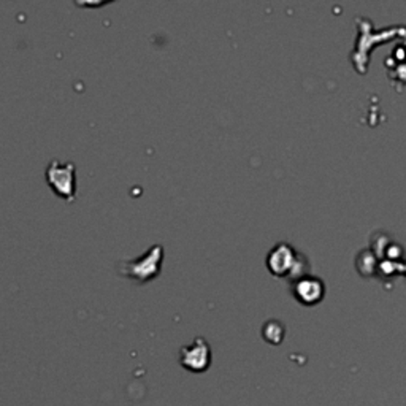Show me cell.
Returning <instances> with one entry per match:
<instances>
[{"label":"cell","instance_id":"5b68a950","mask_svg":"<svg viewBox=\"0 0 406 406\" xmlns=\"http://www.w3.org/2000/svg\"><path fill=\"white\" fill-rule=\"evenodd\" d=\"M325 286L319 278L305 275L292 281V294L302 305L313 307L324 297Z\"/></svg>","mask_w":406,"mask_h":406},{"label":"cell","instance_id":"277c9868","mask_svg":"<svg viewBox=\"0 0 406 406\" xmlns=\"http://www.w3.org/2000/svg\"><path fill=\"white\" fill-rule=\"evenodd\" d=\"M179 363L192 373L207 372L212 365V347L207 340L197 336L191 345L183 346L179 349Z\"/></svg>","mask_w":406,"mask_h":406},{"label":"cell","instance_id":"8992f818","mask_svg":"<svg viewBox=\"0 0 406 406\" xmlns=\"http://www.w3.org/2000/svg\"><path fill=\"white\" fill-rule=\"evenodd\" d=\"M262 335L263 338L268 343H272V345H279L284 336V325L279 323V321H268V323L263 325Z\"/></svg>","mask_w":406,"mask_h":406},{"label":"cell","instance_id":"6da1fadb","mask_svg":"<svg viewBox=\"0 0 406 406\" xmlns=\"http://www.w3.org/2000/svg\"><path fill=\"white\" fill-rule=\"evenodd\" d=\"M163 246L152 245L143 254L132 261H121L116 263L121 276L130 279L135 284L151 283L162 272Z\"/></svg>","mask_w":406,"mask_h":406},{"label":"cell","instance_id":"7a4b0ae2","mask_svg":"<svg viewBox=\"0 0 406 406\" xmlns=\"http://www.w3.org/2000/svg\"><path fill=\"white\" fill-rule=\"evenodd\" d=\"M307 259L295 252L294 247L287 243H278L267 256V267L273 275L279 278H289L291 281L308 275Z\"/></svg>","mask_w":406,"mask_h":406},{"label":"cell","instance_id":"3957f363","mask_svg":"<svg viewBox=\"0 0 406 406\" xmlns=\"http://www.w3.org/2000/svg\"><path fill=\"white\" fill-rule=\"evenodd\" d=\"M77 167L73 162L52 159L45 170V178L51 191L65 202L73 203L77 199Z\"/></svg>","mask_w":406,"mask_h":406}]
</instances>
